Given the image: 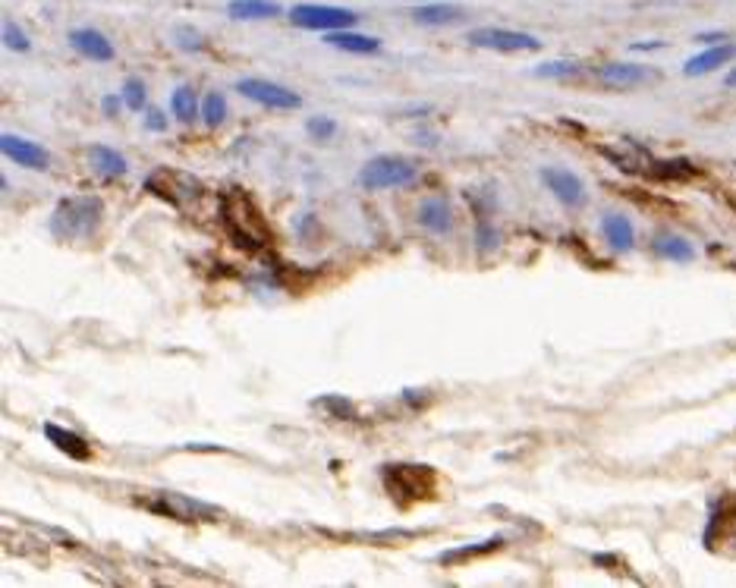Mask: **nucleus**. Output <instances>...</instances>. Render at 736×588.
Listing matches in <instances>:
<instances>
[{"mask_svg":"<svg viewBox=\"0 0 736 588\" xmlns=\"http://www.w3.org/2000/svg\"><path fill=\"white\" fill-rule=\"evenodd\" d=\"M419 224L428 233H437V236H447L453 230V208L447 198L435 195V198H425L419 205Z\"/></svg>","mask_w":736,"mask_h":588,"instance_id":"12","label":"nucleus"},{"mask_svg":"<svg viewBox=\"0 0 736 588\" xmlns=\"http://www.w3.org/2000/svg\"><path fill=\"white\" fill-rule=\"evenodd\" d=\"M0 148H4V154L13 164H19L26 170H47V164H51V154H47L38 142H28L23 136L4 132V136H0Z\"/></svg>","mask_w":736,"mask_h":588,"instance_id":"9","label":"nucleus"},{"mask_svg":"<svg viewBox=\"0 0 736 588\" xmlns=\"http://www.w3.org/2000/svg\"><path fill=\"white\" fill-rule=\"evenodd\" d=\"M176 45L183 51H202V38H198L195 28H176Z\"/></svg>","mask_w":736,"mask_h":588,"instance_id":"30","label":"nucleus"},{"mask_svg":"<svg viewBox=\"0 0 736 588\" xmlns=\"http://www.w3.org/2000/svg\"><path fill=\"white\" fill-rule=\"evenodd\" d=\"M504 548V535H494V538H485V541H476V544H466V548H453V551H444L437 561L441 563H459V561H472V557H481V554H491V551Z\"/></svg>","mask_w":736,"mask_h":588,"instance_id":"22","label":"nucleus"},{"mask_svg":"<svg viewBox=\"0 0 736 588\" xmlns=\"http://www.w3.org/2000/svg\"><path fill=\"white\" fill-rule=\"evenodd\" d=\"M598 76L611 89H633V85L655 79V73L648 67H636V63H607V67H601Z\"/></svg>","mask_w":736,"mask_h":588,"instance_id":"14","label":"nucleus"},{"mask_svg":"<svg viewBox=\"0 0 736 588\" xmlns=\"http://www.w3.org/2000/svg\"><path fill=\"white\" fill-rule=\"evenodd\" d=\"M289 23L309 28V32H337V28H352L359 16L346 6H328V4H296L289 10Z\"/></svg>","mask_w":736,"mask_h":588,"instance_id":"5","label":"nucleus"},{"mask_svg":"<svg viewBox=\"0 0 736 588\" xmlns=\"http://www.w3.org/2000/svg\"><path fill=\"white\" fill-rule=\"evenodd\" d=\"M120 104H123V95H104L101 98V110H104V117H117V110H120Z\"/></svg>","mask_w":736,"mask_h":588,"instance_id":"32","label":"nucleus"},{"mask_svg":"<svg viewBox=\"0 0 736 588\" xmlns=\"http://www.w3.org/2000/svg\"><path fill=\"white\" fill-rule=\"evenodd\" d=\"M120 95H123V104L130 110H142L148 104V91H145V82L142 79H126L123 82V91H120Z\"/></svg>","mask_w":736,"mask_h":588,"instance_id":"26","label":"nucleus"},{"mask_svg":"<svg viewBox=\"0 0 736 588\" xmlns=\"http://www.w3.org/2000/svg\"><path fill=\"white\" fill-rule=\"evenodd\" d=\"M328 41L331 47H340V51L346 54H378L381 51V38H374V35H359V32H350V28H337V32H328Z\"/></svg>","mask_w":736,"mask_h":588,"instance_id":"16","label":"nucleus"},{"mask_svg":"<svg viewBox=\"0 0 736 588\" xmlns=\"http://www.w3.org/2000/svg\"><path fill=\"white\" fill-rule=\"evenodd\" d=\"M237 91L243 98H249V101L261 104V108H268V110H296V108H302V98L296 95L293 89H287V85H278V82H271V79H258V76L239 79L237 82Z\"/></svg>","mask_w":736,"mask_h":588,"instance_id":"6","label":"nucleus"},{"mask_svg":"<svg viewBox=\"0 0 736 588\" xmlns=\"http://www.w3.org/2000/svg\"><path fill=\"white\" fill-rule=\"evenodd\" d=\"M727 85H731V89H736V69H731V73H727Z\"/></svg>","mask_w":736,"mask_h":588,"instance_id":"33","label":"nucleus"},{"mask_svg":"<svg viewBox=\"0 0 736 588\" xmlns=\"http://www.w3.org/2000/svg\"><path fill=\"white\" fill-rule=\"evenodd\" d=\"M413 19L419 26H453V23H463L466 10L457 4H425V6H415Z\"/></svg>","mask_w":736,"mask_h":588,"instance_id":"17","label":"nucleus"},{"mask_svg":"<svg viewBox=\"0 0 736 588\" xmlns=\"http://www.w3.org/2000/svg\"><path fill=\"white\" fill-rule=\"evenodd\" d=\"M384 485L400 500H422L435 494L437 476L431 472V466H387Z\"/></svg>","mask_w":736,"mask_h":588,"instance_id":"4","label":"nucleus"},{"mask_svg":"<svg viewBox=\"0 0 736 588\" xmlns=\"http://www.w3.org/2000/svg\"><path fill=\"white\" fill-rule=\"evenodd\" d=\"M655 249H657V255H661V258L679 261V265H686V261L696 258V249H692V243H686V239H679V236H657Z\"/></svg>","mask_w":736,"mask_h":588,"instance_id":"23","label":"nucleus"},{"mask_svg":"<svg viewBox=\"0 0 736 588\" xmlns=\"http://www.w3.org/2000/svg\"><path fill=\"white\" fill-rule=\"evenodd\" d=\"M104 221V202L98 195H69L57 202L51 215V233L63 243L95 236V230Z\"/></svg>","mask_w":736,"mask_h":588,"instance_id":"2","label":"nucleus"},{"mask_svg":"<svg viewBox=\"0 0 736 588\" xmlns=\"http://www.w3.org/2000/svg\"><path fill=\"white\" fill-rule=\"evenodd\" d=\"M415 176H419V167L409 158H400V154H378V158H372L359 170V183H363L368 193L403 189L409 183H415Z\"/></svg>","mask_w":736,"mask_h":588,"instance_id":"3","label":"nucleus"},{"mask_svg":"<svg viewBox=\"0 0 736 588\" xmlns=\"http://www.w3.org/2000/svg\"><path fill=\"white\" fill-rule=\"evenodd\" d=\"M601 236H605V243L620 255L636 249V230H633V224H629V217H623V215L601 217Z\"/></svg>","mask_w":736,"mask_h":588,"instance_id":"13","label":"nucleus"},{"mask_svg":"<svg viewBox=\"0 0 736 588\" xmlns=\"http://www.w3.org/2000/svg\"><path fill=\"white\" fill-rule=\"evenodd\" d=\"M89 164L95 167V173L108 176V180H117V176H126V158L120 152H113L108 145H91L89 148Z\"/></svg>","mask_w":736,"mask_h":588,"instance_id":"19","label":"nucleus"},{"mask_svg":"<svg viewBox=\"0 0 736 588\" xmlns=\"http://www.w3.org/2000/svg\"><path fill=\"white\" fill-rule=\"evenodd\" d=\"M69 45H73V51H79L82 57H89V60H95V63L113 60V45L98 28H73V32H69Z\"/></svg>","mask_w":736,"mask_h":588,"instance_id":"11","label":"nucleus"},{"mask_svg":"<svg viewBox=\"0 0 736 588\" xmlns=\"http://www.w3.org/2000/svg\"><path fill=\"white\" fill-rule=\"evenodd\" d=\"M45 437L54 444L57 450H63L67 457H73V459H89L91 457V450H89V444L82 441L76 431H69V428H60V425H45Z\"/></svg>","mask_w":736,"mask_h":588,"instance_id":"20","label":"nucleus"},{"mask_svg":"<svg viewBox=\"0 0 736 588\" xmlns=\"http://www.w3.org/2000/svg\"><path fill=\"white\" fill-rule=\"evenodd\" d=\"M145 126H148V130H152V132H164V130H167V117H164V113H161V110H148V113H145Z\"/></svg>","mask_w":736,"mask_h":588,"instance_id":"31","label":"nucleus"},{"mask_svg":"<svg viewBox=\"0 0 736 588\" xmlns=\"http://www.w3.org/2000/svg\"><path fill=\"white\" fill-rule=\"evenodd\" d=\"M306 130L315 142H331L337 136V123L331 117H311L306 123Z\"/></svg>","mask_w":736,"mask_h":588,"instance_id":"27","label":"nucleus"},{"mask_svg":"<svg viewBox=\"0 0 736 588\" xmlns=\"http://www.w3.org/2000/svg\"><path fill=\"white\" fill-rule=\"evenodd\" d=\"M170 110H173V117L180 120V123H193L195 117H202V104H198L193 85L173 89V95H170Z\"/></svg>","mask_w":736,"mask_h":588,"instance_id":"21","label":"nucleus"},{"mask_svg":"<svg viewBox=\"0 0 736 588\" xmlns=\"http://www.w3.org/2000/svg\"><path fill=\"white\" fill-rule=\"evenodd\" d=\"M202 120L208 126H221L226 120V98L221 91H208L202 101Z\"/></svg>","mask_w":736,"mask_h":588,"instance_id":"24","label":"nucleus"},{"mask_svg":"<svg viewBox=\"0 0 736 588\" xmlns=\"http://www.w3.org/2000/svg\"><path fill=\"white\" fill-rule=\"evenodd\" d=\"M576 73H579V63H573V60L538 63L532 69V76H538V79H566V76H576Z\"/></svg>","mask_w":736,"mask_h":588,"instance_id":"25","label":"nucleus"},{"mask_svg":"<svg viewBox=\"0 0 736 588\" xmlns=\"http://www.w3.org/2000/svg\"><path fill=\"white\" fill-rule=\"evenodd\" d=\"M158 509H164L167 516H173V520L180 522H189V520H215V516H221V509L211 507V504H202V500H193V498H183V494H161V504Z\"/></svg>","mask_w":736,"mask_h":588,"instance_id":"10","label":"nucleus"},{"mask_svg":"<svg viewBox=\"0 0 736 588\" xmlns=\"http://www.w3.org/2000/svg\"><path fill=\"white\" fill-rule=\"evenodd\" d=\"M226 13L233 19H243V23H255V19H274L283 13L280 4L274 0H230L226 4Z\"/></svg>","mask_w":736,"mask_h":588,"instance_id":"18","label":"nucleus"},{"mask_svg":"<svg viewBox=\"0 0 736 588\" xmlns=\"http://www.w3.org/2000/svg\"><path fill=\"white\" fill-rule=\"evenodd\" d=\"M541 183L548 186V193H554L557 202L566 205V208H579V205H585V186L573 170L541 167Z\"/></svg>","mask_w":736,"mask_h":588,"instance_id":"8","label":"nucleus"},{"mask_svg":"<svg viewBox=\"0 0 736 588\" xmlns=\"http://www.w3.org/2000/svg\"><path fill=\"white\" fill-rule=\"evenodd\" d=\"M4 45L10 47V51H19V54L28 51V38L16 23H4Z\"/></svg>","mask_w":736,"mask_h":588,"instance_id":"28","label":"nucleus"},{"mask_svg":"<svg viewBox=\"0 0 736 588\" xmlns=\"http://www.w3.org/2000/svg\"><path fill=\"white\" fill-rule=\"evenodd\" d=\"M469 41L476 47H488V51H504V54H520V51H538L541 41L529 32H516V28H476L469 32Z\"/></svg>","mask_w":736,"mask_h":588,"instance_id":"7","label":"nucleus"},{"mask_svg":"<svg viewBox=\"0 0 736 588\" xmlns=\"http://www.w3.org/2000/svg\"><path fill=\"white\" fill-rule=\"evenodd\" d=\"M217 211H221V224L230 233V239L243 249H265L271 243V230L265 224V215L255 205V198L246 189H226L217 198Z\"/></svg>","mask_w":736,"mask_h":588,"instance_id":"1","label":"nucleus"},{"mask_svg":"<svg viewBox=\"0 0 736 588\" xmlns=\"http://www.w3.org/2000/svg\"><path fill=\"white\" fill-rule=\"evenodd\" d=\"M318 406H324V409H331V413L334 415H343V419H350L352 415V403L346 400V396H321V400H318Z\"/></svg>","mask_w":736,"mask_h":588,"instance_id":"29","label":"nucleus"},{"mask_svg":"<svg viewBox=\"0 0 736 588\" xmlns=\"http://www.w3.org/2000/svg\"><path fill=\"white\" fill-rule=\"evenodd\" d=\"M733 54H736V47H731V45H714V47H708V51H702V54L689 57V60H686V67H683V73L686 76H708V73H714L718 67H727V63L733 60Z\"/></svg>","mask_w":736,"mask_h":588,"instance_id":"15","label":"nucleus"}]
</instances>
